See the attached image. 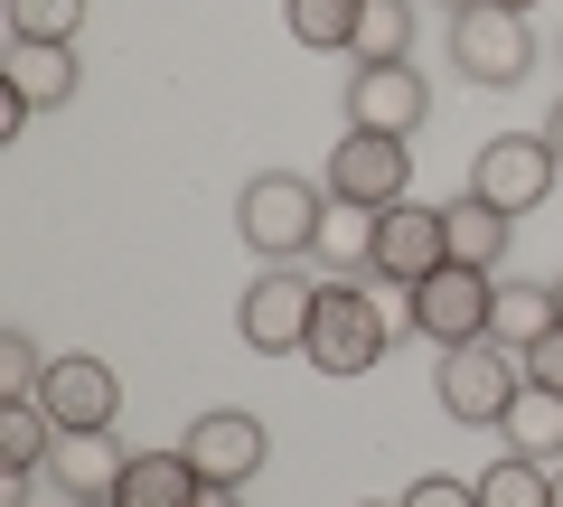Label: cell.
Instances as JSON below:
<instances>
[{
  "label": "cell",
  "instance_id": "cell-8",
  "mask_svg": "<svg viewBox=\"0 0 563 507\" xmlns=\"http://www.w3.org/2000/svg\"><path fill=\"white\" fill-rule=\"evenodd\" d=\"M488 301H498V273L442 264L432 283H413V329L432 348H470V339H488Z\"/></svg>",
  "mask_w": 563,
  "mask_h": 507
},
{
  "label": "cell",
  "instance_id": "cell-5",
  "mask_svg": "<svg viewBox=\"0 0 563 507\" xmlns=\"http://www.w3.org/2000/svg\"><path fill=\"white\" fill-rule=\"evenodd\" d=\"M432 405H442L451 423H507V405H517V366H507V348L498 339L442 348V366H432Z\"/></svg>",
  "mask_w": 563,
  "mask_h": 507
},
{
  "label": "cell",
  "instance_id": "cell-2",
  "mask_svg": "<svg viewBox=\"0 0 563 507\" xmlns=\"http://www.w3.org/2000/svg\"><path fill=\"white\" fill-rule=\"evenodd\" d=\"M385 348H395V329H385L376 291L366 283H320V310H310V348L301 357L320 366V376H366V366H385Z\"/></svg>",
  "mask_w": 563,
  "mask_h": 507
},
{
  "label": "cell",
  "instance_id": "cell-22",
  "mask_svg": "<svg viewBox=\"0 0 563 507\" xmlns=\"http://www.w3.org/2000/svg\"><path fill=\"white\" fill-rule=\"evenodd\" d=\"M85 10H95V0H10V38H47V47H76Z\"/></svg>",
  "mask_w": 563,
  "mask_h": 507
},
{
  "label": "cell",
  "instance_id": "cell-23",
  "mask_svg": "<svg viewBox=\"0 0 563 507\" xmlns=\"http://www.w3.org/2000/svg\"><path fill=\"white\" fill-rule=\"evenodd\" d=\"M113 470H122L113 432H76V442H66V488H76V498H103V488H113Z\"/></svg>",
  "mask_w": 563,
  "mask_h": 507
},
{
  "label": "cell",
  "instance_id": "cell-10",
  "mask_svg": "<svg viewBox=\"0 0 563 507\" xmlns=\"http://www.w3.org/2000/svg\"><path fill=\"white\" fill-rule=\"evenodd\" d=\"M179 451L198 461V480H207V488H244L263 461H273V432H263L244 405H217V414H198V423H188V442H179Z\"/></svg>",
  "mask_w": 563,
  "mask_h": 507
},
{
  "label": "cell",
  "instance_id": "cell-30",
  "mask_svg": "<svg viewBox=\"0 0 563 507\" xmlns=\"http://www.w3.org/2000/svg\"><path fill=\"white\" fill-rule=\"evenodd\" d=\"M554 507H563V461H554Z\"/></svg>",
  "mask_w": 563,
  "mask_h": 507
},
{
  "label": "cell",
  "instance_id": "cell-12",
  "mask_svg": "<svg viewBox=\"0 0 563 507\" xmlns=\"http://www.w3.org/2000/svg\"><path fill=\"white\" fill-rule=\"evenodd\" d=\"M339 103H347V132H395V142H413V122L432 113V95H422L413 57H404V66H357Z\"/></svg>",
  "mask_w": 563,
  "mask_h": 507
},
{
  "label": "cell",
  "instance_id": "cell-28",
  "mask_svg": "<svg viewBox=\"0 0 563 507\" xmlns=\"http://www.w3.org/2000/svg\"><path fill=\"white\" fill-rule=\"evenodd\" d=\"M198 507H244V498H235V488H207V498H198Z\"/></svg>",
  "mask_w": 563,
  "mask_h": 507
},
{
  "label": "cell",
  "instance_id": "cell-13",
  "mask_svg": "<svg viewBox=\"0 0 563 507\" xmlns=\"http://www.w3.org/2000/svg\"><path fill=\"white\" fill-rule=\"evenodd\" d=\"M103 498H113V507H198L207 480H198L188 451H122V470H113Z\"/></svg>",
  "mask_w": 563,
  "mask_h": 507
},
{
  "label": "cell",
  "instance_id": "cell-16",
  "mask_svg": "<svg viewBox=\"0 0 563 507\" xmlns=\"http://www.w3.org/2000/svg\"><path fill=\"white\" fill-rule=\"evenodd\" d=\"M442 225H451V264H470V273H498V254H507V225H517V217H498L488 198H451V207H442Z\"/></svg>",
  "mask_w": 563,
  "mask_h": 507
},
{
  "label": "cell",
  "instance_id": "cell-26",
  "mask_svg": "<svg viewBox=\"0 0 563 507\" xmlns=\"http://www.w3.org/2000/svg\"><path fill=\"white\" fill-rule=\"evenodd\" d=\"M526 386H554V395H563V320L526 348Z\"/></svg>",
  "mask_w": 563,
  "mask_h": 507
},
{
  "label": "cell",
  "instance_id": "cell-31",
  "mask_svg": "<svg viewBox=\"0 0 563 507\" xmlns=\"http://www.w3.org/2000/svg\"><path fill=\"white\" fill-rule=\"evenodd\" d=\"M554 310H563V273H554Z\"/></svg>",
  "mask_w": 563,
  "mask_h": 507
},
{
  "label": "cell",
  "instance_id": "cell-6",
  "mask_svg": "<svg viewBox=\"0 0 563 507\" xmlns=\"http://www.w3.org/2000/svg\"><path fill=\"white\" fill-rule=\"evenodd\" d=\"M310 310H320V283H301L291 264H273V273L235 301V329H244L254 357H301V348H310Z\"/></svg>",
  "mask_w": 563,
  "mask_h": 507
},
{
  "label": "cell",
  "instance_id": "cell-18",
  "mask_svg": "<svg viewBox=\"0 0 563 507\" xmlns=\"http://www.w3.org/2000/svg\"><path fill=\"white\" fill-rule=\"evenodd\" d=\"M507 451H526V461H563V395L554 386H517V405H507Z\"/></svg>",
  "mask_w": 563,
  "mask_h": 507
},
{
  "label": "cell",
  "instance_id": "cell-25",
  "mask_svg": "<svg viewBox=\"0 0 563 507\" xmlns=\"http://www.w3.org/2000/svg\"><path fill=\"white\" fill-rule=\"evenodd\" d=\"M404 507H479V480H451V470H432V480L404 488Z\"/></svg>",
  "mask_w": 563,
  "mask_h": 507
},
{
  "label": "cell",
  "instance_id": "cell-24",
  "mask_svg": "<svg viewBox=\"0 0 563 507\" xmlns=\"http://www.w3.org/2000/svg\"><path fill=\"white\" fill-rule=\"evenodd\" d=\"M47 386V357L29 329H0V395H38Z\"/></svg>",
  "mask_w": 563,
  "mask_h": 507
},
{
  "label": "cell",
  "instance_id": "cell-3",
  "mask_svg": "<svg viewBox=\"0 0 563 507\" xmlns=\"http://www.w3.org/2000/svg\"><path fill=\"white\" fill-rule=\"evenodd\" d=\"M451 66L470 85H526L536 76V29L498 0H470V10H451Z\"/></svg>",
  "mask_w": 563,
  "mask_h": 507
},
{
  "label": "cell",
  "instance_id": "cell-14",
  "mask_svg": "<svg viewBox=\"0 0 563 507\" xmlns=\"http://www.w3.org/2000/svg\"><path fill=\"white\" fill-rule=\"evenodd\" d=\"M10 95H20L29 113L76 103L85 95V57H76V47H47V38H10Z\"/></svg>",
  "mask_w": 563,
  "mask_h": 507
},
{
  "label": "cell",
  "instance_id": "cell-7",
  "mask_svg": "<svg viewBox=\"0 0 563 507\" xmlns=\"http://www.w3.org/2000/svg\"><path fill=\"white\" fill-rule=\"evenodd\" d=\"M554 142L544 132H498V142L470 161V198H488L498 217H526V207H544V188H554Z\"/></svg>",
  "mask_w": 563,
  "mask_h": 507
},
{
  "label": "cell",
  "instance_id": "cell-11",
  "mask_svg": "<svg viewBox=\"0 0 563 507\" xmlns=\"http://www.w3.org/2000/svg\"><path fill=\"white\" fill-rule=\"evenodd\" d=\"M38 405L57 414L66 442H76V432H113V414H122V376H113L103 357H47Z\"/></svg>",
  "mask_w": 563,
  "mask_h": 507
},
{
  "label": "cell",
  "instance_id": "cell-20",
  "mask_svg": "<svg viewBox=\"0 0 563 507\" xmlns=\"http://www.w3.org/2000/svg\"><path fill=\"white\" fill-rule=\"evenodd\" d=\"M479 507H554V461H526V451L488 461L479 470Z\"/></svg>",
  "mask_w": 563,
  "mask_h": 507
},
{
  "label": "cell",
  "instance_id": "cell-15",
  "mask_svg": "<svg viewBox=\"0 0 563 507\" xmlns=\"http://www.w3.org/2000/svg\"><path fill=\"white\" fill-rule=\"evenodd\" d=\"M47 442H66L57 414H47L38 395H0V470H10V480H38Z\"/></svg>",
  "mask_w": 563,
  "mask_h": 507
},
{
  "label": "cell",
  "instance_id": "cell-9",
  "mask_svg": "<svg viewBox=\"0 0 563 507\" xmlns=\"http://www.w3.org/2000/svg\"><path fill=\"white\" fill-rule=\"evenodd\" d=\"M376 283H432V273L451 264V225H442V207H422V198H404V207H385L376 217Z\"/></svg>",
  "mask_w": 563,
  "mask_h": 507
},
{
  "label": "cell",
  "instance_id": "cell-4",
  "mask_svg": "<svg viewBox=\"0 0 563 507\" xmlns=\"http://www.w3.org/2000/svg\"><path fill=\"white\" fill-rule=\"evenodd\" d=\"M329 198L339 207H366V217H385V207L413 198V151L395 142V132H339V151H329Z\"/></svg>",
  "mask_w": 563,
  "mask_h": 507
},
{
  "label": "cell",
  "instance_id": "cell-17",
  "mask_svg": "<svg viewBox=\"0 0 563 507\" xmlns=\"http://www.w3.org/2000/svg\"><path fill=\"white\" fill-rule=\"evenodd\" d=\"M554 320H563L554 283H498V301H488V339H498V348H536Z\"/></svg>",
  "mask_w": 563,
  "mask_h": 507
},
{
  "label": "cell",
  "instance_id": "cell-33",
  "mask_svg": "<svg viewBox=\"0 0 563 507\" xmlns=\"http://www.w3.org/2000/svg\"><path fill=\"white\" fill-rule=\"evenodd\" d=\"M442 10H470V0H442Z\"/></svg>",
  "mask_w": 563,
  "mask_h": 507
},
{
  "label": "cell",
  "instance_id": "cell-27",
  "mask_svg": "<svg viewBox=\"0 0 563 507\" xmlns=\"http://www.w3.org/2000/svg\"><path fill=\"white\" fill-rule=\"evenodd\" d=\"M544 142H554V161H563V103H554V122H544Z\"/></svg>",
  "mask_w": 563,
  "mask_h": 507
},
{
  "label": "cell",
  "instance_id": "cell-21",
  "mask_svg": "<svg viewBox=\"0 0 563 507\" xmlns=\"http://www.w3.org/2000/svg\"><path fill=\"white\" fill-rule=\"evenodd\" d=\"M357 10L366 0H282V29L301 47H357Z\"/></svg>",
  "mask_w": 563,
  "mask_h": 507
},
{
  "label": "cell",
  "instance_id": "cell-29",
  "mask_svg": "<svg viewBox=\"0 0 563 507\" xmlns=\"http://www.w3.org/2000/svg\"><path fill=\"white\" fill-rule=\"evenodd\" d=\"M498 10H517V20H536V0H498Z\"/></svg>",
  "mask_w": 563,
  "mask_h": 507
},
{
  "label": "cell",
  "instance_id": "cell-19",
  "mask_svg": "<svg viewBox=\"0 0 563 507\" xmlns=\"http://www.w3.org/2000/svg\"><path fill=\"white\" fill-rule=\"evenodd\" d=\"M347 57H357V66H404V57H413V0H366Z\"/></svg>",
  "mask_w": 563,
  "mask_h": 507
},
{
  "label": "cell",
  "instance_id": "cell-1",
  "mask_svg": "<svg viewBox=\"0 0 563 507\" xmlns=\"http://www.w3.org/2000/svg\"><path fill=\"white\" fill-rule=\"evenodd\" d=\"M329 225V179H301V169H254L235 198V235L254 244L263 264H291V254H320Z\"/></svg>",
  "mask_w": 563,
  "mask_h": 507
},
{
  "label": "cell",
  "instance_id": "cell-34",
  "mask_svg": "<svg viewBox=\"0 0 563 507\" xmlns=\"http://www.w3.org/2000/svg\"><path fill=\"white\" fill-rule=\"evenodd\" d=\"M366 507H385V498H366ZM395 507H404V498H395Z\"/></svg>",
  "mask_w": 563,
  "mask_h": 507
},
{
  "label": "cell",
  "instance_id": "cell-32",
  "mask_svg": "<svg viewBox=\"0 0 563 507\" xmlns=\"http://www.w3.org/2000/svg\"><path fill=\"white\" fill-rule=\"evenodd\" d=\"M76 507H113V498H76Z\"/></svg>",
  "mask_w": 563,
  "mask_h": 507
}]
</instances>
